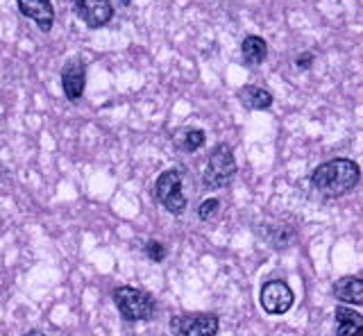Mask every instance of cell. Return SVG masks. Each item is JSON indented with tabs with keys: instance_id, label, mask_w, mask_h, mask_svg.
I'll return each mask as SVG.
<instances>
[{
	"instance_id": "obj_15",
	"label": "cell",
	"mask_w": 363,
	"mask_h": 336,
	"mask_svg": "<svg viewBox=\"0 0 363 336\" xmlns=\"http://www.w3.org/2000/svg\"><path fill=\"white\" fill-rule=\"evenodd\" d=\"M204 141H207V134L198 128H186L175 137V145L182 152H196L202 148Z\"/></svg>"
},
{
	"instance_id": "obj_10",
	"label": "cell",
	"mask_w": 363,
	"mask_h": 336,
	"mask_svg": "<svg viewBox=\"0 0 363 336\" xmlns=\"http://www.w3.org/2000/svg\"><path fill=\"white\" fill-rule=\"evenodd\" d=\"M241 55H243V64L250 69H257L266 62L268 57V43L264 37L259 35H247L241 43Z\"/></svg>"
},
{
	"instance_id": "obj_17",
	"label": "cell",
	"mask_w": 363,
	"mask_h": 336,
	"mask_svg": "<svg viewBox=\"0 0 363 336\" xmlns=\"http://www.w3.org/2000/svg\"><path fill=\"white\" fill-rule=\"evenodd\" d=\"M218 211H220V200L218 198H207L204 203H200V207H198V218L200 220H211V218H216L218 216Z\"/></svg>"
},
{
	"instance_id": "obj_13",
	"label": "cell",
	"mask_w": 363,
	"mask_h": 336,
	"mask_svg": "<svg viewBox=\"0 0 363 336\" xmlns=\"http://www.w3.org/2000/svg\"><path fill=\"white\" fill-rule=\"evenodd\" d=\"M238 100L247 107V109H257V111H264V109H270L272 103H275V98L264 86H257V84H247L243 86L241 91H238Z\"/></svg>"
},
{
	"instance_id": "obj_8",
	"label": "cell",
	"mask_w": 363,
	"mask_h": 336,
	"mask_svg": "<svg viewBox=\"0 0 363 336\" xmlns=\"http://www.w3.org/2000/svg\"><path fill=\"white\" fill-rule=\"evenodd\" d=\"M84 86H86V66L82 57H71L62 69V89L64 96L77 103L79 98L84 96Z\"/></svg>"
},
{
	"instance_id": "obj_11",
	"label": "cell",
	"mask_w": 363,
	"mask_h": 336,
	"mask_svg": "<svg viewBox=\"0 0 363 336\" xmlns=\"http://www.w3.org/2000/svg\"><path fill=\"white\" fill-rule=\"evenodd\" d=\"M336 336H363V316L350 307H336Z\"/></svg>"
},
{
	"instance_id": "obj_2",
	"label": "cell",
	"mask_w": 363,
	"mask_h": 336,
	"mask_svg": "<svg viewBox=\"0 0 363 336\" xmlns=\"http://www.w3.org/2000/svg\"><path fill=\"white\" fill-rule=\"evenodd\" d=\"M111 300L128 323H147L157 313L155 298L147 291L136 286H128V284L116 286L111 291Z\"/></svg>"
},
{
	"instance_id": "obj_14",
	"label": "cell",
	"mask_w": 363,
	"mask_h": 336,
	"mask_svg": "<svg viewBox=\"0 0 363 336\" xmlns=\"http://www.w3.org/2000/svg\"><path fill=\"white\" fill-rule=\"evenodd\" d=\"M261 237H264L275 250H286L295 239L293 228H281V225H268L261 230Z\"/></svg>"
},
{
	"instance_id": "obj_5",
	"label": "cell",
	"mask_w": 363,
	"mask_h": 336,
	"mask_svg": "<svg viewBox=\"0 0 363 336\" xmlns=\"http://www.w3.org/2000/svg\"><path fill=\"white\" fill-rule=\"evenodd\" d=\"M220 330V320L213 313H179L170 318V332L175 336H216Z\"/></svg>"
},
{
	"instance_id": "obj_19",
	"label": "cell",
	"mask_w": 363,
	"mask_h": 336,
	"mask_svg": "<svg viewBox=\"0 0 363 336\" xmlns=\"http://www.w3.org/2000/svg\"><path fill=\"white\" fill-rule=\"evenodd\" d=\"M26 336H45V334H43L41 330H30V332H28Z\"/></svg>"
},
{
	"instance_id": "obj_4",
	"label": "cell",
	"mask_w": 363,
	"mask_h": 336,
	"mask_svg": "<svg viewBox=\"0 0 363 336\" xmlns=\"http://www.w3.org/2000/svg\"><path fill=\"white\" fill-rule=\"evenodd\" d=\"M236 171L238 166L232 148L227 143H218L209 155L207 168H204L202 175V184L204 189H225L236 177Z\"/></svg>"
},
{
	"instance_id": "obj_20",
	"label": "cell",
	"mask_w": 363,
	"mask_h": 336,
	"mask_svg": "<svg viewBox=\"0 0 363 336\" xmlns=\"http://www.w3.org/2000/svg\"><path fill=\"white\" fill-rule=\"evenodd\" d=\"M118 5H121V7H130V5H132V0H118Z\"/></svg>"
},
{
	"instance_id": "obj_7",
	"label": "cell",
	"mask_w": 363,
	"mask_h": 336,
	"mask_svg": "<svg viewBox=\"0 0 363 336\" xmlns=\"http://www.w3.org/2000/svg\"><path fill=\"white\" fill-rule=\"evenodd\" d=\"M73 9L77 18L91 30L105 28L113 18V5L111 0H73Z\"/></svg>"
},
{
	"instance_id": "obj_3",
	"label": "cell",
	"mask_w": 363,
	"mask_h": 336,
	"mask_svg": "<svg viewBox=\"0 0 363 336\" xmlns=\"http://www.w3.org/2000/svg\"><path fill=\"white\" fill-rule=\"evenodd\" d=\"M155 200L162 205L168 214L182 216L186 209V196H184V177L177 168H168L155 182Z\"/></svg>"
},
{
	"instance_id": "obj_6",
	"label": "cell",
	"mask_w": 363,
	"mask_h": 336,
	"mask_svg": "<svg viewBox=\"0 0 363 336\" xmlns=\"http://www.w3.org/2000/svg\"><path fill=\"white\" fill-rule=\"evenodd\" d=\"M259 302H261V309L270 313V316H281V313H286L293 307L295 293L284 279H270V282L261 286Z\"/></svg>"
},
{
	"instance_id": "obj_9",
	"label": "cell",
	"mask_w": 363,
	"mask_h": 336,
	"mask_svg": "<svg viewBox=\"0 0 363 336\" xmlns=\"http://www.w3.org/2000/svg\"><path fill=\"white\" fill-rule=\"evenodd\" d=\"M18 12L34 21L41 32H50L55 26V7L52 0H16Z\"/></svg>"
},
{
	"instance_id": "obj_12",
	"label": "cell",
	"mask_w": 363,
	"mask_h": 336,
	"mask_svg": "<svg viewBox=\"0 0 363 336\" xmlns=\"http://www.w3.org/2000/svg\"><path fill=\"white\" fill-rule=\"evenodd\" d=\"M334 298L345 305H363V279L361 277H340L334 284Z\"/></svg>"
},
{
	"instance_id": "obj_16",
	"label": "cell",
	"mask_w": 363,
	"mask_h": 336,
	"mask_svg": "<svg viewBox=\"0 0 363 336\" xmlns=\"http://www.w3.org/2000/svg\"><path fill=\"white\" fill-rule=\"evenodd\" d=\"M143 252H145V257L150 262H155V264H162L166 257H168V250H166V245L162 243V241H147L145 243V248H143Z\"/></svg>"
},
{
	"instance_id": "obj_1",
	"label": "cell",
	"mask_w": 363,
	"mask_h": 336,
	"mask_svg": "<svg viewBox=\"0 0 363 336\" xmlns=\"http://www.w3.org/2000/svg\"><path fill=\"white\" fill-rule=\"evenodd\" d=\"M361 180V168L357 162L338 157V159H329L320 164L311 175V182L320 194L329 198H338L350 194L352 189H357Z\"/></svg>"
},
{
	"instance_id": "obj_18",
	"label": "cell",
	"mask_w": 363,
	"mask_h": 336,
	"mask_svg": "<svg viewBox=\"0 0 363 336\" xmlns=\"http://www.w3.org/2000/svg\"><path fill=\"white\" fill-rule=\"evenodd\" d=\"M313 62H315L313 52H302V55H298V60H295V66H298L300 71H306V69H311Z\"/></svg>"
}]
</instances>
